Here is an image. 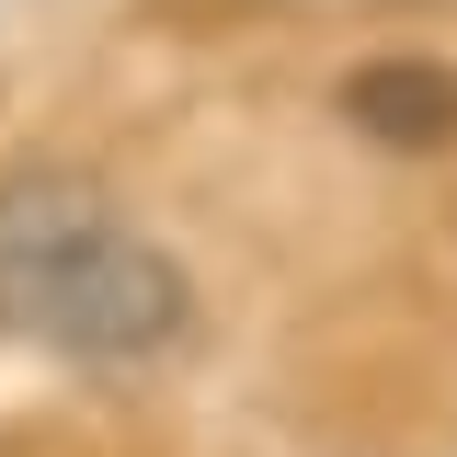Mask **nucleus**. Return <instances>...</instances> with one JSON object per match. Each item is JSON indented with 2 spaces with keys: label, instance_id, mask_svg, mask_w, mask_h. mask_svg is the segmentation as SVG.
Here are the masks:
<instances>
[{
  "label": "nucleus",
  "instance_id": "1",
  "mask_svg": "<svg viewBox=\"0 0 457 457\" xmlns=\"http://www.w3.org/2000/svg\"><path fill=\"white\" fill-rule=\"evenodd\" d=\"M0 343H35L80 378H149L195 343V275L114 206L92 171H0Z\"/></svg>",
  "mask_w": 457,
  "mask_h": 457
},
{
  "label": "nucleus",
  "instance_id": "2",
  "mask_svg": "<svg viewBox=\"0 0 457 457\" xmlns=\"http://www.w3.org/2000/svg\"><path fill=\"white\" fill-rule=\"evenodd\" d=\"M343 114L378 137V149H446L457 137V69L446 57H366L343 80Z\"/></svg>",
  "mask_w": 457,
  "mask_h": 457
}]
</instances>
